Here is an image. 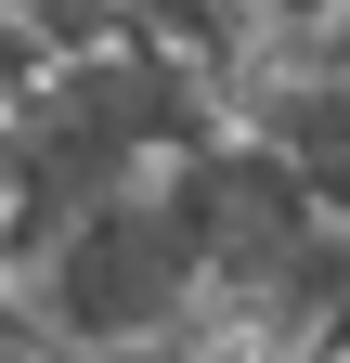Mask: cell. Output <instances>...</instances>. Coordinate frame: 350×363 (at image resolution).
Returning <instances> with one entry per match:
<instances>
[{
  "label": "cell",
  "instance_id": "6da1fadb",
  "mask_svg": "<svg viewBox=\"0 0 350 363\" xmlns=\"http://www.w3.org/2000/svg\"><path fill=\"white\" fill-rule=\"evenodd\" d=\"M0 286H13V325L52 337V350H143V337H169V325L195 311L208 259H195L182 195L143 169V182H117V195L65 208Z\"/></svg>",
  "mask_w": 350,
  "mask_h": 363
},
{
  "label": "cell",
  "instance_id": "7a4b0ae2",
  "mask_svg": "<svg viewBox=\"0 0 350 363\" xmlns=\"http://www.w3.org/2000/svg\"><path fill=\"white\" fill-rule=\"evenodd\" d=\"M13 13L52 39V65H65V52H104V39H130V26H117V0H13Z\"/></svg>",
  "mask_w": 350,
  "mask_h": 363
},
{
  "label": "cell",
  "instance_id": "3957f363",
  "mask_svg": "<svg viewBox=\"0 0 350 363\" xmlns=\"http://www.w3.org/2000/svg\"><path fill=\"white\" fill-rule=\"evenodd\" d=\"M39 78H52V39H39V26L13 13V0H0V104H26Z\"/></svg>",
  "mask_w": 350,
  "mask_h": 363
},
{
  "label": "cell",
  "instance_id": "277c9868",
  "mask_svg": "<svg viewBox=\"0 0 350 363\" xmlns=\"http://www.w3.org/2000/svg\"><path fill=\"white\" fill-rule=\"evenodd\" d=\"M312 13H324V0H247V26H259V39H286V26H312Z\"/></svg>",
  "mask_w": 350,
  "mask_h": 363
}]
</instances>
